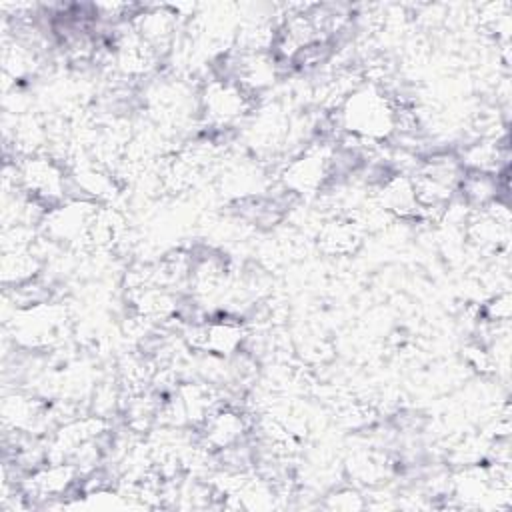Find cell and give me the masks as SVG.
Wrapping results in <instances>:
<instances>
[{"mask_svg": "<svg viewBox=\"0 0 512 512\" xmlns=\"http://www.w3.org/2000/svg\"><path fill=\"white\" fill-rule=\"evenodd\" d=\"M244 94L242 88L230 84H214L206 92V114L218 122H228L242 114Z\"/></svg>", "mask_w": 512, "mask_h": 512, "instance_id": "3", "label": "cell"}, {"mask_svg": "<svg viewBox=\"0 0 512 512\" xmlns=\"http://www.w3.org/2000/svg\"><path fill=\"white\" fill-rule=\"evenodd\" d=\"M344 120L352 132L364 136H380L392 130L394 110L378 92H356L344 106Z\"/></svg>", "mask_w": 512, "mask_h": 512, "instance_id": "1", "label": "cell"}, {"mask_svg": "<svg viewBox=\"0 0 512 512\" xmlns=\"http://www.w3.org/2000/svg\"><path fill=\"white\" fill-rule=\"evenodd\" d=\"M20 180L34 198H42V200L58 198L60 192L64 190L62 172L54 166V162L46 158L28 160L20 170Z\"/></svg>", "mask_w": 512, "mask_h": 512, "instance_id": "2", "label": "cell"}]
</instances>
